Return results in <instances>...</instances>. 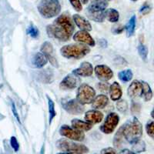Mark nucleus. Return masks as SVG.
Returning a JSON list of instances; mask_svg holds the SVG:
<instances>
[{
	"label": "nucleus",
	"mask_w": 154,
	"mask_h": 154,
	"mask_svg": "<svg viewBox=\"0 0 154 154\" xmlns=\"http://www.w3.org/2000/svg\"><path fill=\"white\" fill-rule=\"evenodd\" d=\"M75 26L69 15L65 12L55 19L54 23L46 27L48 35L63 42H67L73 34Z\"/></svg>",
	"instance_id": "1"
},
{
	"label": "nucleus",
	"mask_w": 154,
	"mask_h": 154,
	"mask_svg": "<svg viewBox=\"0 0 154 154\" xmlns=\"http://www.w3.org/2000/svg\"><path fill=\"white\" fill-rule=\"evenodd\" d=\"M123 128V136L125 140L130 144L134 143L137 140H140L143 135V126L139 119L136 117L127 121Z\"/></svg>",
	"instance_id": "2"
},
{
	"label": "nucleus",
	"mask_w": 154,
	"mask_h": 154,
	"mask_svg": "<svg viewBox=\"0 0 154 154\" xmlns=\"http://www.w3.org/2000/svg\"><path fill=\"white\" fill-rule=\"evenodd\" d=\"M107 6L108 2L106 0H97L92 2L86 10L87 16L96 23H103L106 19V9Z\"/></svg>",
	"instance_id": "3"
},
{
	"label": "nucleus",
	"mask_w": 154,
	"mask_h": 154,
	"mask_svg": "<svg viewBox=\"0 0 154 154\" xmlns=\"http://www.w3.org/2000/svg\"><path fill=\"white\" fill-rule=\"evenodd\" d=\"M90 49L88 46L82 44H70L61 48L60 53L63 57L67 59L79 60L89 53Z\"/></svg>",
	"instance_id": "4"
},
{
	"label": "nucleus",
	"mask_w": 154,
	"mask_h": 154,
	"mask_svg": "<svg viewBox=\"0 0 154 154\" xmlns=\"http://www.w3.org/2000/svg\"><path fill=\"white\" fill-rule=\"evenodd\" d=\"M38 11L46 19L58 16L61 12V5L59 0H42L38 5Z\"/></svg>",
	"instance_id": "5"
},
{
	"label": "nucleus",
	"mask_w": 154,
	"mask_h": 154,
	"mask_svg": "<svg viewBox=\"0 0 154 154\" xmlns=\"http://www.w3.org/2000/svg\"><path fill=\"white\" fill-rule=\"evenodd\" d=\"M56 146L60 150L77 154H85L89 152V149L83 144L76 143L66 139H60L56 142Z\"/></svg>",
	"instance_id": "6"
},
{
	"label": "nucleus",
	"mask_w": 154,
	"mask_h": 154,
	"mask_svg": "<svg viewBox=\"0 0 154 154\" xmlns=\"http://www.w3.org/2000/svg\"><path fill=\"white\" fill-rule=\"evenodd\" d=\"M96 97V91L93 87L83 83L78 88L76 100L82 105L92 103Z\"/></svg>",
	"instance_id": "7"
},
{
	"label": "nucleus",
	"mask_w": 154,
	"mask_h": 154,
	"mask_svg": "<svg viewBox=\"0 0 154 154\" xmlns=\"http://www.w3.org/2000/svg\"><path fill=\"white\" fill-rule=\"evenodd\" d=\"M60 133L63 137L78 142L83 141L85 139V134L84 133H82V131L76 130L72 126H67V125H63L61 126L60 129Z\"/></svg>",
	"instance_id": "8"
},
{
	"label": "nucleus",
	"mask_w": 154,
	"mask_h": 154,
	"mask_svg": "<svg viewBox=\"0 0 154 154\" xmlns=\"http://www.w3.org/2000/svg\"><path fill=\"white\" fill-rule=\"evenodd\" d=\"M119 122V116L116 112H110L107 115L104 123L100 126V130L106 134H110L115 130Z\"/></svg>",
	"instance_id": "9"
},
{
	"label": "nucleus",
	"mask_w": 154,
	"mask_h": 154,
	"mask_svg": "<svg viewBox=\"0 0 154 154\" xmlns=\"http://www.w3.org/2000/svg\"><path fill=\"white\" fill-rule=\"evenodd\" d=\"M62 106L68 113L72 115H79L84 112V106L81 104L76 99L63 100Z\"/></svg>",
	"instance_id": "10"
},
{
	"label": "nucleus",
	"mask_w": 154,
	"mask_h": 154,
	"mask_svg": "<svg viewBox=\"0 0 154 154\" xmlns=\"http://www.w3.org/2000/svg\"><path fill=\"white\" fill-rule=\"evenodd\" d=\"M95 74L100 80L106 82L112 79L113 72L109 67L105 65H98L95 67Z\"/></svg>",
	"instance_id": "11"
},
{
	"label": "nucleus",
	"mask_w": 154,
	"mask_h": 154,
	"mask_svg": "<svg viewBox=\"0 0 154 154\" xmlns=\"http://www.w3.org/2000/svg\"><path fill=\"white\" fill-rule=\"evenodd\" d=\"M80 82L78 75L75 74H69L60 82V89L63 90H68V89H73Z\"/></svg>",
	"instance_id": "12"
},
{
	"label": "nucleus",
	"mask_w": 154,
	"mask_h": 154,
	"mask_svg": "<svg viewBox=\"0 0 154 154\" xmlns=\"http://www.w3.org/2000/svg\"><path fill=\"white\" fill-rule=\"evenodd\" d=\"M40 51H41V53H43V54L46 56L48 60L50 62V63L53 66L55 67L58 66V62L56 59V56H55L54 49H53V45H52L50 42H43L42 46H41Z\"/></svg>",
	"instance_id": "13"
},
{
	"label": "nucleus",
	"mask_w": 154,
	"mask_h": 154,
	"mask_svg": "<svg viewBox=\"0 0 154 154\" xmlns=\"http://www.w3.org/2000/svg\"><path fill=\"white\" fill-rule=\"evenodd\" d=\"M73 39L75 42H79L81 43H85L89 45V46H95V41L88 31L85 30H79L76 32L73 35Z\"/></svg>",
	"instance_id": "14"
},
{
	"label": "nucleus",
	"mask_w": 154,
	"mask_h": 154,
	"mask_svg": "<svg viewBox=\"0 0 154 154\" xmlns=\"http://www.w3.org/2000/svg\"><path fill=\"white\" fill-rule=\"evenodd\" d=\"M128 96L132 99H137L143 96V84L142 82L134 80L130 85L127 90Z\"/></svg>",
	"instance_id": "15"
},
{
	"label": "nucleus",
	"mask_w": 154,
	"mask_h": 154,
	"mask_svg": "<svg viewBox=\"0 0 154 154\" xmlns=\"http://www.w3.org/2000/svg\"><path fill=\"white\" fill-rule=\"evenodd\" d=\"M78 76L88 77L91 76L93 73V67L90 63L88 62H83L81 63L80 66L75 69L72 72Z\"/></svg>",
	"instance_id": "16"
},
{
	"label": "nucleus",
	"mask_w": 154,
	"mask_h": 154,
	"mask_svg": "<svg viewBox=\"0 0 154 154\" xmlns=\"http://www.w3.org/2000/svg\"><path fill=\"white\" fill-rule=\"evenodd\" d=\"M103 119V114L98 110H89L85 114V119L91 124L100 123Z\"/></svg>",
	"instance_id": "17"
},
{
	"label": "nucleus",
	"mask_w": 154,
	"mask_h": 154,
	"mask_svg": "<svg viewBox=\"0 0 154 154\" xmlns=\"http://www.w3.org/2000/svg\"><path fill=\"white\" fill-rule=\"evenodd\" d=\"M72 19L78 28L80 29L81 30H85V31H91L92 26L87 19H85L84 17L79 16L78 14H75L72 16Z\"/></svg>",
	"instance_id": "18"
},
{
	"label": "nucleus",
	"mask_w": 154,
	"mask_h": 154,
	"mask_svg": "<svg viewBox=\"0 0 154 154\" xmlns=\"http://www.w3.org/2000/svg\"><path fill=\"white\" fill-rule=\"evenodd\" d=\"M122 94H123V92L119 84L117 82H114L109 86V95H110L111 100L112 101H118L120 100Z\"/></svg>",
	"instance_id": "19"
},
{
	"label": "nucleus",
	"mask_w": 154,
	"mask_h": 154,
	"mask_svg": "<svg viewBox=\"0 0 154 154\" xmlns=\"http://www.w3.org/2000/svg\"><path fill=\"white\" fill-rule=\"evenodd\" d=\"M109 99L106 95H99L96 96L92 103V107L94 109H103L108 104Z\"/></svg>",
	"instance_id": "20"
},
{
	"label": "nucleus",
	"mask_w": 154,
	"mask_h": 154,
	"mask_svg": "<svg viewBox=\"0 0 154 154\" xmlns=\"http://www.w3.org/2000/svg\"><path fill=\"white\" fill-rule=\"evenodd\" d=\"M32 65L34 66V67L40 69L42 68L45 65H46V63H48V59L43 53H36L32 57Z\"/></svg>",
	"instance_id": "21"
},
{
	"label": "nucleus",
	"mask_w": 154,
	"mask_h": 154,
	"mask_svg": "<svg viewBox=\"0 0 154 154\" xmlns=\"http://www.w3.org/2000/svg\"><path fill=\"white\" fill-rule=\"evenodd\" d=\"M72 126L80 131H89L93 127V124L88 123L87 121H82L79 119H74L72 120Z\"/></svg>",
	"instance_id": "22"
},
{
	"label": "nucleus",
	"mask_w": 154,
	"mask_h": 154,
	"mask_svg": "<svg viewBox=\"0 0 154 154\" xmlns=\"http://www.w3.org/2000/svg\"><path fill=\"white\" fill-rule=\"evenodd\" d=\"M124 140L125 138H124V136H123V126H122L120 128H119V130H118V131L116 132V133L115 137H114V139H113L114 146H115L116 148H117V149L120 148V147L122 146V145H123V140Z\"/></svg>",
	"instance_id": "23"
},
{
	"label": "nucleus",
	"mask_w": 154,
	"mask_h": 154,
	"mask_svg": "<svg viewBox=\"0 0 154 154\" xmlns=\"http://www.w3.org/2000/svg\"><path fill=\"white\" fill-rule=\"evenodd\" d=\"M136 23H137V17L136 16H133L125 26L126 35L128 37L132 36L134 34L135 29H136Z\"/></svg>",
	"instance_id": "24"
},
{
	"label": "nucleus",
	"mask_w": 154,
	"mask_h": 154,
	"mask_svg": "<svg viewBox=\"0 0 154 154\" xmlns=\"http://www.w3.org/2000/svg\"><path fill=\"white\" fill-rule=\"evenodd\" d=\"M106 18L110 23H117L119 19V12L114 9H109L106 10Z\"/></svg>",
	"instance_id": "25"
},
{
	"label": "nucleus",
	"mask_w": 154,
	"mask_h": 154,
	"mask_svg": "<svg viewBox=\"0 0 154 154\" xmlns=\"http://www.w3.org/2000/svg\"><path fill=\"white\" fill-rule=\"evenodd\" d=\"M143 84V96L146 102H148L152 99V92L149 85L146 82L142 81Z\"/></svg>",
	"instance_id": "26"
},
{
	"label": "nucleus",
	"mask_w": 154,
	"mask_h": 154,
	"mask_svg": "<svg viewBox=\"0 0 154 154\" xmlns=\"http://www.w3.org/2000/svg\"><path fill=\"white\" fill-rule=\"evenodd\" d=\"M133 72L131 69H126L123 70L118 73V77L123 82H130L133 79Z\"/></svg>",
	"instance_id": "27"
},
{
	"label": "nucleus",
	"mask_w": 154,
	"mask_h": 154,
	"mask_svg": "<svg viewBox=\"0 0 154 154\" xmlns=\"http://www.w3.org/2000/svg\"><path fill=\"white\" fill-rule=\"evenodd\" d=\"M132 150L136 153L139 152H144L146 150V143L143 140H137V142L133 143V147H132Z\"/></svg>",
	"instance_id": "28"
},
{
	"label": "nucleus",
	"mask_w": 154,
	"mask_h": 154,
	"mask_svg": "<svg viewBox=\"0 0 154 154\" xmlns=\"http://www.w3.org/2000/svg\"><path fill=\"white\" fill-rule=\"evenodd\" d=\"M48 98V106H49V124L52 123L53 119H54V117L56 116V109H55V105L54 103L52 100H51L49 97Z\"/></svg>",
	"instance_id": "29"
},
{
	"label": "nucleus",
	"mask_w": 154,
	"mask_h": 154,
	"mask_svg": "<svg viewBox=\"0 0 154 154\" xmlns=\"http://www.w3.org/2000/svg\"><path fill=\"white\" fill-rule=\"evenodd\" d=\"M138 53L140 57L142 58V60L144 61L147 60V56H148V49L145 45L143 43H140L138 46Z\"/></svg>",
	"instance_id": "30"
},
{
	"label": "nucleus",
	"mask_w": 154,
	"mask_h": 154,
	"mask_svg": "<svg viewBox=\"0 0 154 154\" xmlns=\"http://www.w3.org/2000/svg\"><path fill=\"white\" fill-rule=\"evenodd\" d=\"M26 33L28 34L29 36H31L32 38H37L39 35V31L37 29V27L35 26H34L33 24H31L26 29Z\"/></svg>",
	"instance_id": "31"
},
{
	"label": "nucleus",
	"mask_w": 154,
	"mask_h": 154,
	"mask_svg": "<svg viewBox=\"0 0 154 154\" xmlns=\"http://www.w3.org/2000/svg\"><path fill=\"white\" fill-rule=\"evenodd\" d=\"M152 10V5L149 2H146L142 5V6L140 9V14H142L143 16H146V15L149 14V12Z\"/></svg>",
	"instance_id": "32"
},
{
	"label": "nucleus",
	"mask_w": 154,
	"mask_h": 154,
	"mask_svg": "<svg viewBox=\"0 0 154 154\" xmlns=\"http://www.w3.org/2000/svg\"><path fill=\"white\" fill-rule=\"evenodd\" d=\"M116 108L120 112H126L128 109L127 102L124 100H118L117 103H116Z\"/></svg>",
	"instance_id": "33"
},
{
	"label": "nucleus",
	"mask_w": 154,
	"mask_h": 154,
	"mask_svg": "<svg viewBox=\"0 0 154 154\" xmlns=\"http://www.w3.org/2000/svg\"><path fill=\"white\" fill-rule=\"evenodd\" d=\"M147 134L154 140V121H149L146 126Z\"/></svg>",
	"instance_id": "34"
},
{
	"label": "nucleus",
	"mask_w": 154,
	"mask_h": 154,
	"mask_svg": "<svg viewBox=\"0 0 154 154\" xmlns=\"http://www.w3.org/2000/svg\"><path fill=\"white\" fill-rule=\"evenodd\" d=\"M69 2L71 3L72 7L75 9V11L80 12L82 9V2H81L80 0H69Z\"/></svg>",
	"instance_id": "35"
},
{
	"label": "nucleus",
	"mask_w": 154,
	"mask_h": 154,
	"mask_svg": "<svg viewBox=\"0 0 154 154\" xmlns=\"http://www.w3.org/2000/svg\"><path fill=\"white\" fill-rule=\"evenodd\" d=\"M10 144H11V146L12 147V149H14L15 152H17V151L19 150V143H18V140L16 137H11Z\"/></svg>",
	"instance_id": "36"
},
{
	"label": "nucleus",
	"mask_w": 154,
	"mask_h": 154,
	"mask_svg": "<svg viewBox=\"0 0 154 154\" xmlns=\"http://www.w3.org/2000/svg\"><path fill=\"white\" fill-rule=\"evenodd\" d=\"M96 87L102 92H107L108 89L109 90V86L108 83H105V82H99L98 84L96 85Z\"/></svg>",
	"instance_id": "37"
},
{
	"label": "nucleus",
	"mask_w": 154,
	"mask_h": 154,
	"mask_svg": "<svg viewBox=\"0 0 154 154\" xmlns=\"http://www.w3.org/2000/svg\"><path fill=\"white\" fill-rule=\"evenodd\" d=\"M125 29V27L122 25H117V26H115L112 27V32L114 34H120L123 32V30Z\"/></svg>",
	"instance_id": "38"
},
{
	"label": "nucleus",
	"mask_w": 154,
	"mask_h": 154,
	"mask_svg": "<svg viewBox=\"0 0 154 154\" xmlns=\"http://www.w3.org/2000/svg\"><path fill=\"white\" fill-rule=\"evenodd\" d=\"M101 154H116V151L112 147H107V148L102 149Z\"/></svg>",
	"instance_id": "39"
},
{
	"label": "nucleus",
	"mask_w": 154,
	"mask_h": 154,
	"mask_svg": "<svg viewBox=\"0 0 154 154\" xmlns=\"http://www.w3.org/2000/svg\"><path fill=\"white\" fill-rule=\"evenodd\" d=\"M12 113H13V115H14L15 118L17 119V121L19 122V123H20V119H19V114H18L17 109H16V105H15V103H13V102L12 103Z\"/></svg>",
	"instance_id": "40"
},
{
	"label": "nucleus",
	"mask_w": 154,
	"mask_h": 154,
	"mask_svg": "<svg viewBox=\"0 0 154 154\" xmlns=\"http://www.w3.org/2000/svg\"><path fill=\"white\" fill-rule=\"evenodd\" d=\"M118 154H137L136 153V152H134L133 151H130V149H123L122 151H120V152H119Z\"/></svg>",
	"instance_id": "41"
},
{
	"label": "nucleus",
	"mask_w": 154,
	"mask_h": 154,
	"mask_svg": "<svg viewBox=\"0 0 154 154\" xmlns=\"http://www.w3.org/2000/svg\"><path fill=\"white\" fill-rule=\"evenodd\" d=\"M99 44L100 45V46L105 48L107 46V41L103 39V38H102V39H100V40H99Z\"/></svg>",
	"instance_id": "42"
},
{
	"label": "nucleus",
	"mask_w": 154,
	"mask_h": 154,
	"mask_svg": "<svg viewBox=\"0 0 154 154\" xmlns=\"http://www.w3.org/2000/svg\"><path fill=\"white\" fill-rule=\"evenodd\" d=\"M137 108L140 109V106L137 103H133V106H132V111L133 112H137Z\"/></svg>",
	"instance_id": "43"
},
{
	"label": "nucleus",
	"mask_w": 154,
	"mask_h": 154,
	"mask_svg": "<svg viewBox=\"0 0 154 154\" xmlns=\"http://www.w3.org/2000/svg\"><path fill=\"white\" fill-rule=\"evenodd\" d=\"M57 154H77V153H74V152H59Z\"/></svg>",
	"instance_id": "44"
},
{
	"label": "nucleus",
	"mask_w": 154,
	"mask_h": 154,
	"mask_svg": "<svg viewBox=\"0 0 154 154\" xmlns=\"http://www.w3.org/2000/svg\"><path fill=\"white\" fill-rule=\"evenodd\" d=\"M151 116L152 117V119H154V109L152 110V112H151Z\"/></svg>",
	"instance_id": "45"
},
{
	"label": "nucleus",
	"mask_w": 154,
	"mask_h": 154,
	"mask_svg": "<svg viewBox=\"0 0 154 154\" xmlns=\"http://www.w3.org/2000/svg\"><path fill=\"white\" fill-rule=\"evenodd\" d=\"M81 1H82V2L83 4H86L88 2V1H89V0H81Z\"/></svg>",
	"instance_id": "46"
},
{
	"label": "nucleus",
	"mask_w": 154,
	"mask_h": 154,
	"mask_svg": "<svg viewBox=\"0 0 154 154\" xmlns=\"http://www.w3.org/2000/svg\"><path fill=\"white\" fill-rule=\"evenodd\" d=\"M132 1H133V2H137V1H138V0H132Z\"/></svg>",
	"instance_id": "47"
},
{
	"label": "nucleus",
	"mask_w": 154,
	"mask_h": 154,
	"mask_svg": "<svg viewBox=\"0 0 154 154\" xmlns=\"http://www.w3.org/2000/svg\"><path fill=\"white\" fill-rule=\"evenodd\" d=\"M92 2H95V1H97V0H91Z\"/></svg>",
	"instance_id": "48"
}]
</instances>
